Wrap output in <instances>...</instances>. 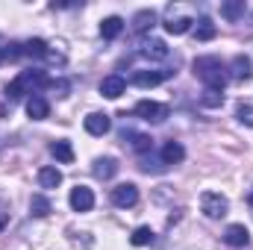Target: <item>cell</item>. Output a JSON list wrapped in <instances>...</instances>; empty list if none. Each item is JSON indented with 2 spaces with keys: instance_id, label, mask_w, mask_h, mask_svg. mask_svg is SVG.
<instances>
[{
  "instance_id": "obj_1",
  "label": "cell",
  "mask_w": 253,
  "mask_h": 250,
  "mask_svg": "<svg viewBox=\"0 0 253 250\" xmlns=\"http://www.w3.org/2000/svg\"><path fill=\"white\" fill-rule=\"evenodd\" d=\"M194 77L206 85V88H215V91H224V83H227V68L218 56H197L194 59Z\"/></svg>"
},
{
  "instance_id": "obj_2",
  "label": "cell",
  "mask_w": 253,
  "mask_h": 250,
  "mask_svg": "<svg viewBox=\"0 0 253 250\" xmlns=\"http://www.w3.org/2000/svg\"><path fill=\"white\" fill-rule=\"evenodd\" d=\"M50 80L44 77V71H21L12 83H9V88H6V94H9V100H21L24 94H33V88H42V85H47Z\"/></svg>"
},
{
  "instance_id": "obj_3",
  "label": "cell",
  "mask_w": 253,
  "mask_h": 250,
  "mask_svg": "<svg viewBox=\"0 0 253 250\" xmlns=\"http://www.w3.org/2000/svg\"><path fill=\"white\" fill-rule=\"evenodd\" d=\"M135 115H138L141 121H147V124H162L171 112H168L165 103H156V100H138V103H135Z\"/></svg>"
},
{
  "instance_id": "obj_4",
  "label": "cell",
  "mask_w": 253,
  "mask_h": 250,
  "mask_svg": "<svg viewBox=\"0 0 253 250\" xmlns=\"http://www.w3.org/2000/svg\"><path fill=\"white\" fill-rule=\"evenodd\" d=\"M200 209H203L206 218H224L227 209H230V203H227V197L218 194V191H203V194H200Z\"/></svg>"
},
{
  "instance_id": "obj_5",
  "label": "cell",
  "mask_w": 253,
  "mask_h": 250,
  "mask_svg": "<svg viewBox=\"0 0 253 250\" xmlns=\"http://www.w3.org/2000/svg\"><path fill=\"white\" fill-rule=\"evenodd\" d=\"M112 203L118 206V209H129V206H135L138 203V188L132 186V183H121V186L112 188Z\"/></svg>"
},
{
  "instance_id": "obj_6",
  "label": "cell",
  "mask_w": 253,
  "mask_h": 250,
  "mask_svg": "<svg viewBox=\"0 0 253 250\" xmlns=\"http://www.w3.org/2000/svg\"><path fill=\"white\" fill-rule=\"evenodd\" d=\"M174 77V71H135L132 74V85H138V88H153V85H159V83H165V80H171Z\"/></svg>"
},
{
  "instance_id": "obj_7",
  "label": "cell",
  "mask_w": 253,
  "mask_h": 250,
  "mask_svg": "<svg viewBox=\"0 0 253 250\" xmlns=\"http://www.w3.org/2000/svg\"><path fill=\"white\" fill-rule=\"evenodd\" d=\"M21 56H30V59H56V53L47 47V42L42 39H30L21 44Z\"/></svg>"
},
{
  "instance_id": "obj_8",
  "label": "cell",
  "mask_w": 253,
  "mask_h": 250,
  "mask_svg": "<svg viewBox=\"0 0 253 250\" xmlns=\"http://www.w3.org/2000/svg\"><path fill=\"white\" fill-rule=\"evenodd\" d=\"M124 91H126V80L121 77V74H109V77H103V83H100V94H103V97L118 100Z\"/></svg>"
},
{
  "instance_id": "obj_9",
  "label": "cell",
  "mask_w": 253,
  "mask_h": 250,
  "mask_svg": "<svg viewBox=\"0 0 253 250\" xmlns=\"http://www.w3.org/2000/svg\"><path fill=\"white\" fill-rule=\"evenodd\" d=\"M91 206H94V194H91V188L88 186L71 188V209H74V212H91Z\"/></svg>"
},
{
  "instance_id": "obj_10",
  "label": "cell",
  "mask_w": 253,
  "mask_h": 250,
  "mask_svg": "<svg viewBox=\"0 0 253 250\" xmlns=\"http://www.w3.org/2000/svg\"><path fill=\"white\" fill-rule=\"evenodd\" d=\"M224 242L230 248H245V245H251V230L245 224H230L227 233H224Z\"/></svg>"
},
{
  "instance_id": "obj_11",
  "label": "cell",
  "mask_w": 253,
  "mask_h": 250,
  "mask_svg": "<svg viewBox=\"0 0 253 250\" xmlns=\"http://www.w3.org/2000/svg\"><path fill=\"white\" fill-rule=\"evenodd\" d=\"M141 56H144V59H156V62H162V59H168V56H171V50H168V44H165V42L150 39V42H144V44H141Z\"/></svg>"
},
{
  "instance_id": "obj_12",
  "label": "cell",
  "mask_w": 253,
  "mask_h": 250,
  "mask_svg": "<svg viewBox=\"0 0 253 250\" xmlns=\"http://www.w3.org/2000/svg\"><path fill=\"white\" fill-rule=\"evenodd\" d=\"M109 129H112V121H109V115L91 112V115L85 118V132H91V135H106Z\"/></svg>"
},
{
  "instance_id": "obj_13",
  "label": "cell",
  "mask_w": 253,
  "mask_h": 250,
  "mask_svg": "<svg viewBox=\"0 0 253 250\" xmlns=\"http://www.w3.org/2000/svg\"><path fill=\"white\" fill-rule=\"evenodd\" d=\"M47 112H50V106H47V100H44V97L33 94V97L27 100V115H30L33 121H44V118H47Z\"/></svg>"
},
{
  "instance_id": "obj_14",
  "label": "cell",
  "mask_w": 253,
  "mask_h": 250,
  "mask_svg": "<svg viewBox=\"0 0 253 250\" xmlns=\"http://www.w3.org/2000/svg\"><path fill=\"white\" fill-rule=\"evenodd\" d=\"M183 159H186L183 144H180V141H165V147H162V162H165V165H180Z\"/></svg>"
},
{
  "instance_id": "obj_15",
  "label": "cell",
  "mask_w": 253,
  "mask_h": 250,
  "mask_svg": "<svg viewBox=\"0 0 253 250\" xmlns=\"http://www.w3.org/2000/svg\"><path fill=\"white\" fill-rule=\"evenodd\" d=\"M121 33H124V21L118 15H109V18L100 21V36L103 39H118Z\"/></svg>"
},
{
  "instance_id": "obj_16",
  "label": "cell",
  "mask_w": 253,
  "mask_h": 250,
  "mask_svg": "<svg viewBox=\"0 0 253 250\" xmlns=\"http://www.w3.org/2000/svg\"><path fill=\"white\" fill-rule=\"evenodd\" d=\"M59 183H62V171H59V168L44 165V168L39 171V186L42 188H56Z\"/></svg>"
},
{
  "instance_id": "obj_17",
  "label": "cell",
  "mask_w": 253,
  "mask_h": 250,
  "mask_svg": "<svg viewBox=\"0 0 253 250\" xmlns=\"http://www.w3.org/2000/svg\"><path fill=\"white\" fill-rule=\"evenodd\" d=\"M153 24H156V12H150V9H141V12L132 18V30H135L138 36H141V33H147Z\"/></svg>"
},
{
  "instance_id": "obj_18",
  "label": "cell",
  "mask_w": 253,
  "mask_h": 250,
  "mask_svg": "<svg viewBox=\"0 0 253 250\" xmlns=\"http://www.w3.org/2000/svg\"><path fill=\"white\" fill-rule=\"evenodd\" d=\"M118 174V162L115 159H97L94 162V177H100V180H109V177H115Z\"/></svg>"
},
{
  "instance_id": "obj_19",
  "label": "cell",
  "mask_w": 253,
  "mask_h": 250,
  "mask_svg": "<svg viewBox=\"0 0 253 250\" xmlns=\"http://www.w3.org/2000/svg\"><path fill=\"white\" fill-rule=\"evenodd\" d=\"M126 135L132 138L129 144H132L135 153H150V150H153V138H150V135H144V132H124V138Z\"/></svg>"
},
{
  "instance_id": "obj_20",
  "label": "cell",
  "mask_w": 253,
  "mask_h": 250,
  "mask_svg": "<svg viewBox=\"0 0 253 250\" xmlns=\"http://www.w3.org/2000/svg\"><path fill=\"white\" fill-rule=\"evenodd\" d=\"M50 153H53L62 165H71V162H74V147H71V141H53V144H50Z\"/></svg>"
},
{
  "instance_id": "obj_21",
  "label": "cell",
  "mask_w": 253,
  "mask_h": 250,
  "mask_svg": "<svg viewBox=\"0 0 253 250\" xmlns=\"http://www.w3.org/2000/svg\"><path fill=\"white\" fill-rule=\"evenodd\" d=\"M245 0H230V3H221V15L227 18V21H239L242 15H245Z\"/></svg>"
},
{
  "instance_id": "obj_22",
  "label": "cell",
  "mask_w": 253,
  "mask_h": 250,
  "mask_svg": "<svg viewBox=\"0 0 253 250\" xmlns=\"http://www.w3.org/2000/svg\"><path fill=\"white\" fill-rule=\"evenodd\" d=\"M191 21L189 15H183V18H168V24H165V30L171 33V36H183V33H189L191 30Z\"/></svg>"
},
{
  "instance_id": "obj_23",
  "label": "cell",
  "mask_w": 253,
  "mask_h": 250,
  "mask_svg": "<svg viewBox=\"0 0 253 250\" xmlns=\"http://www.w3.org/2000/svg\"><path fill=\"white\" fill-rule=\"evenodd\" d=\"M233 77H236V80H251L253 77V65H251L248 56H236V59H233Z\"/></svg>"
},
{
  "instance_id": "obj_24",
  "label": "cell",
  "mask_w": 253,
  "mask_h": 250,
  "mask_svg": "<svg viewBox=\"0 0 253 250\" xmlns=\"http://www.w3.org/2000/svg\"><path fill=\"white\" fill-rule=\"evenodd\" d=\"M215 33H218V27L212 24V18H200L197 21V30H194L197 42H209V39H215Z\"/></svg>"
},
{
  "instance_id": "obj_25",
  "label": "cell",
  "mask_w": 253,
  "mask_h": 250,
  "mask_svg": "<svg viewBox=\"0 0 253 250\" xmlns=\"http://www.w3.org/2000/svg\"><path fill=\"white\" fill-rule=\"evenodd\" d=\"M50 200L44 197V194H33V200H30V212L36 215V218H44V215H50Z\"/></svg>"
},
{
  "instance_id": "obj_26",
  "label": "cell",
  "mask_w": 253,
  "mask_h": 250,
  "mask_svg": "<svg viewBox=\"0 0 253 250\" xmlns=\"http://www.w3.org/2000/svg\"><path fill=\"white\" fill-rule=\"evenodd\" d=\"M129 242H132L135 248H144V245H153V242H156V236H153V230H150V227H135V230H132V236H129Z\"/></svg>"
},
{
  "instance_id": "obj_27",
  "label": "cell",
  "mask_w": 253,
  "mask_h": 250,
  "mask_svg": "<svg viewBox=\"0 0 253 250\" xmlns=\"http://www.w3.org/2000/svg\"><path fill=\"white\" fill-rule=\"evenodd\" d=\"M200 103L215 109V106H221V103H224V94H221V91H215V88H206V91H203V97H200Z\"/></svg>"
},
{
  "instance_id": "obj_28",
  "label": "cell",
  "mask_w": 253,
  "mask_h": 250,
  "mask_svg": "<svg viewBox=\"0 0 253 250\" xmlns=\"http://www.w3.org/2000/svg\"><path fill=\"white\" fill-rule=\"evenodd\" d=\"M47 85H50V91H53L56 97H68V88H71V85H68V80H50Z\"/></svg>"
},
{
  "instance_id": "obj_29",
  "label": "cell",
  "mask_w": 253,
  "mask_h": 250,
  "mask_svg": "<svg viewBox=\"0 0 253 250\" xmlns=\"http://www.w3.org/2000/svg\"><path fill=\"white\" fill-rule=\"evenodd\" d=\"M6 224H9V203L0 200V233L6 230Z\"/></svg>"
},
{
  "instance_id": "obj_30",
  "label": "cell",
  "mask_w": 253,
  "mask_h": 250,
  "mask_svg": "<svg viewBox=\"0 0 253 250\" xmlns=\"http://www.w3.org/2000/svg\"><path fill=\"white\" fill-rule=\"evenodd\" d=\"M239 118L248 121V124H253V109L251 106H239Z\"/></svg>"
},
{
  "instance_id": "obj_31",
  "label": "cell",
  "mask_w": 253,
  "mask_h": 250,
  "mask_svg": "<svg viewBox=\"0 0 253 250\" xmlns=\"http://www.w3.org/2000/svg\"><path fill=\"white\" fill-rule=\"evenodd\" d=\"M3 59H6V50H3V47H0V62H3Z\"/></svg>"
},
{
  "instance_id": "obj_32",
  "label": "cell",
  "mask_w": 253,
  "mask_h": 250,
  "mask_svg": "<svg viewBox=\"0 0 253 250\" xmlns=\"http://www.w3.org/2000/svg\"><path fill=\"white\" fill-rule=\"evenodd\" d=\"M248 203H251V206H253V188H251V194H248Z\"/></svg>"
},
{
  "instance_id": "obj_33",
  "label": "cell",
  "mask_w": 253,
  "mask_h": 250,
  "mask_svg": "<svg viewBox=\"0 0 253 250\" xmlns=\"http://www.w3.org/2000/svg\"><path fill=\"white\" fill-rule=\"evenodd\" d=\"M0 118H3V106H0Z\"/></svg>"
}]
</instances>
